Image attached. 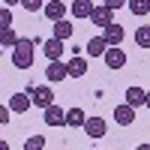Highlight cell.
Here are the masks:
<instances>
[{
    "label": "cell",
    "mask_w": 150,
    "mask_h": 150,
    "mask_svg": "<svg viewBox=\"0 0 150 150\" xmlns=\"http://www.w3.org/2000/svg\"><path fill=\"white\" fill-rule=\"evenodd\" d=\"M36 45H42L39 36H36V39H21L15 48H12V66L15 69H30L33 57H36Z\"/></svg>",
    "instance_id": "1"
},
{
    "label": "cell",
    "mask_w": 150,
    "mask_h": 150,
    "mask_svg": "<svg viewBox=\"0 0 150 150\" xmlns=\"http://www.w3.org/2000/svg\"><path fill=\"white\" fill-rule=\"evenodd\" d=\"M30 96H33V105L36 108H51L54 105V93H51V87H33V90H27Z\"/></svg>",
    "instance_id": "2"
},
{
    "label": "cell",
    "mask_w": 150,
    "mask_h": 150,
    "mask_svg": "<svg viewBox=\"0 0 150 150\" xmlns=\"http://www.w3.org/2000/svg\"><path fill=\"white\" fill-rule=\"evenodd\" d=\"M45 78H48V84H57V81H63V78H69V66H66V63H60V60H48Z\"/></svg>",
    "instance_id": "3"
},
{
    "label": "cell",
    "mask_w": 150,
    "mask_h": 150,
    "mask_svg": "<svg viewBox=\"0 0 150 150\" xmlns=\"http://www.w3.org/2000/svg\"><path fill=\"white\" fill-rule=\"evenodd\" d=\"M102 60H105V66H108V69H123V66H126V51H123L120 45H111L108 51H105Z\"/></svg>",
    "instance_id": "4"
},
{
    "label": "cell",
    "mask_w": 150,
    "mask_h": 150,
    "mask_svg": "<svg viewBox=\"0 0 150 150\" xmlns=\"http://www.w3.org/2000/svg\"><path fill=\"white\" fill-rule=\"evenodd\" d=\"M63 51H66V45H63V39H57V36H51V39L42 42V54H45L48 60H60Z\"/></svg>",
    "instance_id": "5"
},
{
    "label": "cell",
    "mask_w": 150,
    "mask_h": 150,
    "mask_svg": "<svg viewBox=\"0 0 150 150\" xmlns=\"http://www.w3.org/2000/svg\"><path fill=\"white\" fill-rule=\"evenodd\" d=\"M90 21L96 24V27H102V30H105L108 24H114V9H108L105 3H102V6H96V9H93V15H90Z\"/></svg>",
    "instance_id": "6"
},
{
    "label": "cell",
    "mask_w": 150,
    "mask_h": 150,
    "mask_svg": "<svg viewBox=\"0 0 150 150\" xmlns=\"http://www.w3.org/2000/svg\"><path fill=\"white\" fill-rule=\"evenodd\" d=\"M84 132H87V138H102V135L108 132V123H105L102 117H87Z\"/></svg>",
    "instance_id": "7"
},
{
    "label": "cell",
    "mask_w": 150,
    "mask_h": 150,
    "mask_svg": "<svg viewBox=\"0 0 150 150\" xmlns=\"http://www.w3.org/2000/svg\"><path fill=\"white\" fill-rule=\"evenodd\" d=\"M42 12H45V18L51 21V24H54V21H63V15H66V3H63V0H48Z\"/></svg>",
    "instance_id": "8"
},
{
    "label": "cell",
    "mask_w": 150,
    "mask_h": 150,
    "mask_svg": "<svg viewBox=\"0 0 150 150\" xmlns=\"http://www.w3.org/2000/svg\"><path fill=\"white\" fill-rule=\"evenodd\" d=\"M30 105H33V96H30V93H12V96H9V108L15 111V114L30 111Z\"/></svg>",
    "instance_id": "9"
},
{
    "label": "cell",
    "mask_w": 150,
    "mask_h": 150,
    "mask_svg": "<svg viewBox=\"0 0 150 150\" xmlns=\"http://www.w3.org/2000/svg\"><path fill=\"white\" fill-rule=\"evenodd\" d=\"M45 123H48V126H66V111L60 105L45 108Z\"/></svg>",
    "instance_id": "10"
},
{
    "label": "cell",
    "mask_w": 150,
    "mask_h": 150,
    "mask_svg": "<svg viewBox=\"0 0 150 150\" xmlns=\"http://www.w3.org/2000/svg\"><path fill=\"white\" fill-rule=\"evenodd\" d=\"M108 48H111V45H108L105 36H93V39L87 42V54H90V57H105Z\"/></svg>",
    "instance_id": "11"
},
{
    "label": "cell",
    "mask_w": 150,
    "mask_h": 150,
    "mask_svg": "<svg viewBox=\"0 0 150 150\" xmlns=\"http://www.w3.org/2000/svg\"><path fill=\"white\" fill-rule=\"evenodd\" d=\"M114 120L120 123V126H129V123L135 120V108H132L129 102H123V105H117V108H114Z\"/></svg>",
    "instance_id": "12"
},
{
    "label": "cell",
    "mask_w": 150,
    "mask_h": 150,
    "mask_svg": "<svg viewBox=\"0 0 150 150\" xmlns=\"http://www.w3.org/2000/svg\"><path fill=\"white\" fill-rule=\"evenodd\" d=\"M102 36L108 39V45H120L123 39H126V30H123L120 24H108V27L102 30Z\"/></svg>",
    "instance_id": "13"
},
{
    "label": "cell",
    "mask_w": 150,
    "mask_h": 150,
    "mask_svg": "<svg viewBox=\"0 0 150 150\" xmlns=\"http://www.w3.org/2000/svg\"><path fill=\"white\" fill-rule=\"evenodd\" d=\"M93 0H72V15L75 18H90L93 15Z\"/></svg>",
    "instance_id": "14"
},
{
    "label": "cell",
    "mask_w": 150,
    "mask_h": 150,
    "mask_svg": "<svg viewBox=\"0 0 150 150\" xmlns=\"http://www.w3.org/2000/svg\"><path fill=\"white\" fill-rule=\"evenodd\" d=\"M66 66H69V78H84V72H87V60H84L81 54H75Z\"/></svg>",
    "instance_id": "15"
},
{
    "label": "cell",
    "mask_w": 150,
    "mask_h": 150,
    "mask_svg": "<svg viewBox=\"0 0 150 150\" xmlns=\"http://www.w3.org/2000/svg\"><path fill=\"white\" fill-rule=\"evenodd\" d=\"M126 102H129L132 108L147 105V90H141V87H129V90H126Z\"/></svg>",
    "instance_id": "16"
},
{
    "label": "cell",
    "mask_w": 150,
    "mask_h": 150,
    "mask_svg": "<svg viewBox=\"0 0 150 150\" xmlns=\"http://www.w3.org/2000/svg\"><path fill=\"white\" fill-rule=\"evenodd\" d=\"M84 123H87L84 108H69V111H66V126H78V129H84Z\"/></svg>",
    "instance_id": "17"
},
{
    "label": "cell",
    "mask_w": 150,
    "mask_h": 150,
    "mask_svg": "<svg viewBox=\"0 0 150 150\" xmlns=\"http://www.w3.org/2000/svg\"><path fill=\"white\" fill-rule=\"evenodd\" d=\"M18 42H21V36L12 30V27H3V30H0V45H3V48H15Z\"/></svg>",
    "instance_id": "18"
},
{
    "label": "cell",
    "mask_w": 150,
    "mask_h": 150,
    "mask_svg": "<svg viewBox=\"0 0 150 150\" xmlns=\"http://www.w3.org/2000/svg\"><path fill=\"white\" fill-rule=\"evenodd\" d=\"M51 27H54V36H57V39H63V42H66V39H69V36L75 33V27H72V24H69L66 18H63V21H54V24H51Z\"/></svg>",
    "instance_id": "19"
},
{
    "label": "cell",
    "mask_w": 150,
    "mask_h": 150,
    "mask_svg": "<svg viewBox=\"0 0 150 150\" xmlns=\"http://www.w3.org/2000/svg\"><path fill=\"white\" fill-rule=\"evenodd\" d=\"M135 45L138 48H150V24H141L135 30Z\"/></svg>",
    "instance_id": "20"
},
{
    "label": "cell",
    "mask_w": 150,
    "mask_h": 150,
    "mask_svg": "<svg viewBox=\"0 0 150 150\" xmlns=\"http://www.w3.org/2000/svg\"><path fill=\"white\" fill-rule=\"evenodd\" d=\"M126 6H129L132 15H138V18H141V15H147V12H150V0H129Z\"/></svg>",
    "instance_id": "21"
},
{
    "label": "cell",
    "mask_w": 150,
    "mask_h": 150,
    "mask_svg": "<svg viewBox=\"0 0 150 150\" xmlns=\"http://www.w3.org/2000/svg\"><path fill=\"white\" fill-rule=\"evenodd\" d=\"M42 147H45V138H42V135H30L27 144H24V150H42Z\"/></svg>",
    "instance_id": "22"
},
{
    "label": "cell",
    "mask_w": 150,
    "mask_h": 150,
    "mask_svg": "<svg viewBox=\"0 0 150 150\" xmlns=\"http://www.w3.org/2000/svg\"><path fill=\"white\" fill-rule=\"evenodd\" d=\"M3 27H12V12H9V6L0 9V30H3Z\"/></svg>",
    "instance_id": "23"
},
{
    "label": "cell",
    "mask_w": 150,
    "mask_h": 150,
    "mask_svg": "<svg viewBox=\"0 0 150 150\" xmlns=\"http://www.w3.org/2000/svg\"><path fill=\"white\" fill-rule=\"evenodd\" d=\"M21 6L27 9V12H39V9H45L42 0H21Z\"/></svg>",
    "instance_id": "24"
},
{
    "label": "cell",
    "mask_w": 150,
    "mask_h": 150,
    "mask_svg": "<svg viewBox=\"0 0 150 150\" xmlns=\"http://www.w3.org/2000/svg\"><path fill=\"white\" fill-rule=\"evenodd\" d=\"M9 111H12V108H9V102H6V105H0V123H3V126L9 123Z\"/></svg>",
    "instance_id": "25"
},
{
    "label": "cell",
    "mask_w": 150,
    "mask_h": 150,
    "mask_svg": "<svg viewBox=\"0 0 150 150\" xmlns=\"http://www.w3.org/2000/svg\"><path fill=\"white\" fill-rule=\"evenodd\" d=\"M102 3H105L108 9H120V6H126L129 0H102Z\"/></svg>",
    "instance_id": "26"
},
{
    "label": "cell",
    "mask_w": 150,
    "mask_h": 150,
    "mask_svg": "<svg viewBox=\"0 0 150 150\" xmlns=\"http://www.w3.org/2000/svg\"><path fill=\"white\" fill-rule=\"evenodd\" d=\"M3 3H6V6H15V3H21V0H3Z\"/></svg>",
    "instance_id": "27"
},
{
    "label": "cell",
    "mask_w": 150,
    "mask_h": 150,
    "mask_svg": "<svg viewBox=\"0 0 150 150\" xmlns=\"http://www.w3.org/2000/svg\"><path fill=\"white\" fill-rule=\"evenodd\" d=\"M135 150H150V144H138V147H135Z\"/></svg>",
    "instance_id": "28"
},
{
    "label": "cell",
    "mask_w": 150,
    "mask_h": 150,
    "mask_svg": "<svg viewBox=\"0 0 150 150\" xmlns=\"http://www.w3.org/2000/svg\"><path fill=\"white\" fill-rule=\"evenodd\" d=\"M0 150H9V144H6V141H0Z\"/></svg>",
    "instance_id": "29"
},
{
    "label": "cell",
    "mask_w": 150,
    "mask_h": 150,
    "mask_svg": "<svg viewBox=\"0 0 150 150\" xmlns=\"http://www.w3.org/2000/svg\"><path fill=\"white\" fill-rule=\"evenodd\" d=\"M147 108H150V90H147Z\"/></svg>",
    "instance_id": "30"
}]
</instances>
